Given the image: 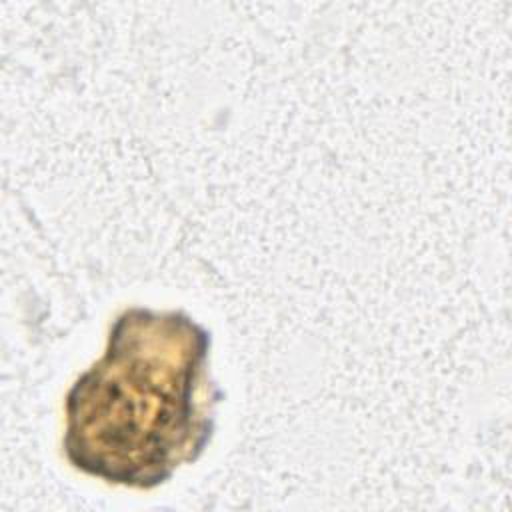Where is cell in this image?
<instances>
[{"mask_svg":"<svg viewBox=\"0 0 512 512\" xmlns=\"http://www.w3.org/2000/svg\"><path fill=\"white\" fill-rule=\"evenodd\" d=\"M212 332L184 310L124 308L104 354L64 398L68 464L108 484L152 490L194 464L216 430L222 388L210 376Z\"/></svg>","mask_w":512,"mask_h":512,"instance_id":"1","label":"cell"}]
</instances>
